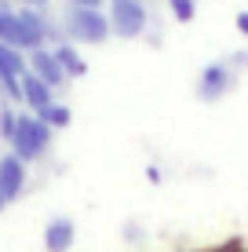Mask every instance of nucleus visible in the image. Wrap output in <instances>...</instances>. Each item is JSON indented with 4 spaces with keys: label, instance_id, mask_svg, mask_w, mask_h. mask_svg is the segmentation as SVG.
Segmentation results:
<instances>
[{
    "label": "nucleus",
    "instance_id": "obj_1",
    "mask_svg": "<svg viewBox=\"0 0 248 252\" xmlns=\"http://www.w3.org/2000/svg\"><path fill=\"white\" fill-rule=\"evenodd\" d=\"M11 143H15V158L22 164L40 158L51 143V128L44 125L40 117H19L15 121V132H11Z\"/></svg>",
    "mask_w": 248,
    "mask_h": 252
},
{
    "label": "nucleus",
    "instance_id": "obj_2",
    "mask_svg": "<svg viewBox=\"0 0 248 252\" xmlns=\"http://www.w3.org/2000/svg\"><path fill=\"white\" fill-rule=\"evenodd\" d=\"M66 26H70L73 37L88 40V44H99V40H106V33H110V19L99 11V7H73Z\"/></svg>",
    "mask_w": 248,
    "mask_h": 252
},
{
    "label": "nucleus",
    "instance_id": "obj_3",
    "mask_svg": "<svg viewBox=\"0 0 248 252\" xmlns=\"http://www.w3.org/2000/svg\"><path fill=\"white\" fill-rule=\"evenodd\" d=\"M40 40H44V33H37L33 26H26L15 11H0V44L15 48V51H40Z\"/></svg>",
    "mask_w": 248,
    "mask_h": 252
},
{
    "label": "nucleus",
    "instance_id": "obj_4",
    "mask_svg": "<svg viewBox=\"0 0 248 252\" xmlns=\"http://www.w3.org/2000/svg\"><path fill=\"white\" fill-rule=\"evenodd\" d=\"M110 30L117 37H139L146 30V7L139 0H113V7H110Z\"/></svg>",
    "mask_w": 248,
    "mask_h": 252
},
{
    "label": "nucleus",
    "instance_id": "obj_5",
    "mask_svg": "<svg viewBox=\"0 0 248 252\" xmlns=\"http://www.w3.org/2000/svg\"><path fill=\"white\" fill-rule=\"evenodd\" d=\"M26 73H29V69L22 63V51L0 44V81H4V88L11 95H22V77Z\"/></svg>",
    "mask_w": 248,
    "mask_h": 252
},
{
    "label": "nucleus",
    "instance_id": "obj_6",
    "mask_svg": "<svg viewBox=\"0 0 248 252\" xmlns=\"http://www.w3.org/2000/svg\"><path fill=\"white\" fill-rule=\"evenodd\" d=\"M29 69H33V77H37V81H44L48 88H58V84L66 81V69L58 66V59L51 55V51H33V59H29Z\"/></svg>",
    "mask_w": 248,
    "mask_h": 252
},
{
    "label": "nucleus",
    "instance_id": "obj_7",
    "mask_svg": "<svg viewBox=\"0 0 248 252\" xmlns=\"http://www.w3.org/2000/svg\"><path fill=\"white\" fill-rule=\"evenodd\" d=\"M226 88H230V69H226L223 63L208 66V69L201 73V81H197V95H201L204 102H216Z\"/></svg>",
    "mask_w": 248,
    "mask_h": 252
},
{
    "label": "nucleus",
    "instance_id": "obj_8",
    "mask_svg": "<svg viewBox=\"0 0 248 252\" xmlns=\"http://www.w3.org/2000/svg\"><path fill=\"white\" fill-rule=\"evenodd\" d=\"M0 187H4L7 201L22 197V190H26V164H22L19 158H15V154L0 161Z\"/></svg>",
    "mask_w": 248,
    "mask_h": 252
},
{
    "label": "nucleus",
    "instance_id": "obj_9",
    "mask_svg": "<svg viewBox=\"0 0 248 252\" xmlns=\"http://www.w3.org/2000/svg\"><path fill=\"white\" fill-rule=\"evenodd\" d=\"M22 95L29 99V106L40 114V121H44V117L51 114V106H55V102H51V88H48L44 81H37L33 73H26V77H22Z\"/></svg>",
    "mask_w": 248,
    "mask_h": 252
},
{
    "label": "nucleus",
    "instance_id": "obj_10",
    "mask_svg": "<svg viewBox=\"0 0 248 252\" xmlns=\"http://www.w3.org/2000/svg\"><path fill=\"white\" fill-rule=\"evenodd\" d=\"M44 245H48V252H66L73 245V223L66 216H55L44 227Z\"/></svg>",
    "mask_w": 248,
    "mask_h": 252
},
{
    "label": "nucleus",
    "instance_id": "obj_11",
    "mask_svg": "<svg viewBox=\"0 0 248 252\" xmlns=\"http://www.w3.org/2000/svg\"><path fill=\"white\" fill-rule=\"evenodd\" d=\"M55 59H58V66H62V69H66L70 77H84V73H88L84 59L77 55V51H73L70 44H62V48H58V51H55Z\"/></svg>",
    "mask_w": 248,
    "mask_h": 252
},
{
    "label": "nucleus",
    "instance_id": "obj_12",
    "mask_svg": "<svg viewBox=\"0 0 248 252\" xmlns=\"http://www.w3.org/2000/svg\"><path fill=\"white\" fill-rule=\"evenodd\" d=\"M168 4H172V11H175L179 22H190L193 11H197V7H193V0H168Z\"/></svg>",
    "mask_w": 248,
    "mask_h": 252
},
{
    "label": "nucleus",
    "instance_id": "obj_13",
    "mask_svg": "<svg viewBox=\"0 0 248 252\" xmlns=\"http://www.w3.org/2000/svg\"><path fill=\"white\" fill-rule=\"evenodd\" d=\"M44 125L51 128V125H55V128H66V125H70V110H66V106H51V114L44 117Z\"/></svg>",
    "mask_w": 248,
    "mask_h": 252
},
{
    "label": "nucleus",
    "instance_id": "obj_14",
    "mask_svg": "<svg viewBox=\"0 0 248 252\" xmlns=\"http://www.w3.org/2000/svg\"><path fill=\"white\" fill-rule=\"evenodd\" d=\"M237 30H241L245 37H248V11H241V15H237Z\"/></svg>",
    "mask_w": 248,
    "mask_h": 252
},
{
    "label": "nucleus",
    "instance_id": "obj_15",
    "mask_svg": "<svg viewBox=\"0 0 248 252\" xmlns=\"http://www.w3.org/2000/svg\"><path fill=\"white\" fill-rule=\"evenodd\" d=\"M77 7H99V0H73Z\"/></svg>",
    "mask_w": 248,
    "mask_h": 252
},
{
    "label": "nucleus",
    "instance_id": "obj_16",
    "mask_svg": "<svg viewBox=\"0 0 248 252\" xmlns=\"http://www.w3.org/2000/svg\"><path fill=\"white\" fill-rule=\"evenodd\" d=\"M4 205H7V194H4V187H0V212H4Z\"/></svg>",
    "mask_w": 248,
    "mask_h": 252
},
{
    "label": "nucleus",
    "instance_id": "obj_17",
    "mask_svg": "<svg viewBox=\"0 0 248 252\" xmlns=\"http://www.w3.org/2000/svg\"><path fill=\"white\" fill-rule=\"evenodd\" d=\"M26 4H44V0H26Z\"/></svg>",
    "mask_w": 248,
    "mask_h": 252
}]
</instances>
